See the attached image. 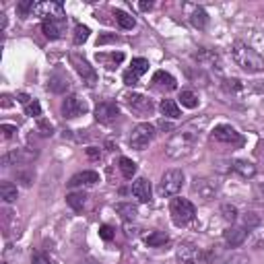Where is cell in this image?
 I'll return each instance as SVG.
<instances>
[{
    "label": "cell",
    "instance_id": "obj_1",
    "mask_svg": "<svg viewBox=\"0 0 264 264\" xmlns=\"http://www.w3.org/2000/svg\"><path fill=\"white\" fill-rule=\"evenodd\" d=\"M198 137H201V132L186 126L184 130L176 132V135L170 139V143L165 145V153H168V157H172V159H182V157H186L194 151Z\"/></svg>",
    "mask_w": 264,
    "mask_h": 264
},
{
    "label": "cell",
    "instance_id": "obj_2",
    "mask_svg": "<svg viewBox=\"0 0 264 264\" xmlns=\"http://www.w3.org/2000/svg\"><path fill=\"white\" fill-rule=\"evenodd\" d=\"M231 56H234L236 64L246 73H262L264 71V58L244 42L234 44V48H231Z\"/></svg>",
    "mask_w": 264,
    "mask_h": 264
},
{
    "label": "cell",
    "instance_id": "obj_3",
    "mask_svg": "<svg viewBox=\"0 0 264 264\" xmlns=\"http://www.w3.org/2000/svg\"><path fill=\"white\" fill-rule=\"evenodd\" d=\"M170 213L176 225H188L194 217H196V209L194 205L188 201V198H172V205H170Z\"/></svg>",
    "mask_w": 264,
    "mask_h": 264
},
{
    "label": "cell",
    "instance_id": "obj_4",
    "mask_svg": "<svg viewBox=\"0 0 264 264\" xmlns=\"http://www.w3.org/2000/svg\"><path fill=\"white\" fill-rule=\"evenodd\" d=\"M153 137H155V126L149 124V122H143V124H139L135 130H132L130 147L137 149V151H143V149L149 147V143L153 141Z\"/></svg>",
    "mask_w": 264,
    "mask_h": 264
},
{
    "label": "cell",
    "instance_id": "obj_5",
    "mask_svg": "<svg viewBox=\"0 0 264 264\" xmlns=\"http://www.w3.org/2000/svg\"><path fill=\"white\" fill-rule=\"evenodd\" d=\"M184 186V172L182 170H168L161 178V194L163 196H176Z\"/></svg>",
    "mask_w": 264,
    "mask_h": 264
},
{
    "label": "cell",
    "instance_id": "obj_6",
    "mask_svg": "<svg viewBox=\"0 0 264 264\" xmlns=\"http://www.w3.org/2000/svg\"><path fill=\"white\" fill-rule=\"evenodd\" d=\"M31 17H40L44 21L50 19H64V7L62 3H54V0H44V3H36L31 11Z\"/></svg>",
    "mask_w": 264,
    "mask_h": 264
},
{
    "label": "cell",
    "instance_id": "obj_7",
    "mask_svg": "<svg viewBox=\"0 0 264 264\" xmlns=\"http://www.w3.org/2000/svg\"><path fill=\"white\" fill-rule=\"evenodd\" d=\"M213 139H215L217 143H223V145H236V147H242V145H244V137L240 135V132H238L234 126H229V124H219V126H215Z\"/></svg>",
    "mask_w": 264,
    "mask_h": 264
},
{
    "label": "cell",
    "instance_id": "obj_8",
    "mask_svg": "<svg viewBox=\"0 0 264 264\" xmlns=\"http://www.w3.org/2000/svg\"><path fill=\"white\" fill-rule=\"evenodd\" d=\"M192 192L198 194V198H201V201L209 203V201H213V198L217 196L219 184H217L215 180H211V178H194V180H192Z\"/></svg>",
    "mask_w": 264,
    "mask_h": 264
},
{
    "label": "cell",
    "instance_id": "obj_9",
    "mask_svg": "<svg viewBox=\"0 0 264 264\" xmlns=\"http://www.w3.org/2000/svg\"><path fill=\"white\" fill-rule=\"evenodd\" d=\"M178 262L180 264H207V258L203 250H198L190 242H184L178 246Z\"/></svg>",
    "mask_w": 264,
    "mask_h": 264
},
{
    "label": "cell",
    "instance_id": "obj_10",
    "mask_svg": "<svg viewBox=\"0 0 264 264\" xmlns=\"http://www.w3.org/2000/svg\"><path fill=\"white\" fill-rule=\"evenodd\" d=\"M87 110H89V108H87V104L83 102L81 97H77V95L66 97L64 102H62V116H64V118H69V120L83 116Z\"/></svg>",
    "mask_w": 264,
    "mask_h": 264
},
{
    "label": "cell",
    "instance_id": "obj_11",
    "mask_svg": "<svg viewBox=\"0 0 264 264\" xmlns=\"http://www.w3.org/2000/svg\"><path fill=\"white\" fill-rule=\"evenodd\" d=\"M120 116V108L116 102H104L95 108V120L99 124H110Z\"/></svg>",
    "mask_w": 264,
    "mask_h": 264
},
{
    "label": "cell",
    "instance_id": "obj_12",
    "mask_svg": "<svg viewBox=\"0 0 264 264\" xmlns=\"http://www.w3.org/2000/svg\"><path fill=\"white\" fill-rule=\"evenodd\" d=\"M132 196H135L139 203H151V196H153L151 182L147 178L135 180V182H132Z\"/></svg>",
    "mask_w": 264,
    "mask_h": 264
},
{
    "label": "cell",
    "instance_id": "obj_13",
    "mask_svg": "<svg viewBox=\"0 0 264 264\" xmlns=\"http://www.w3.org/2000/svg\"><path fill=\"white\" fill-rule=\"evenodd\" d=\"M126 102L130 106L132 112H137V114H149L153 110V104H151V99L141 95V93H132V95H126Z\"/></svg>",
    "mask_w": 264,
    "mask_h": 264
},
{
    "label": "cell",
    "instance_id": "obj_14",
    "mask_svg": "<svg viewBox=\"0 0 264 264\" xmlns=\"http://www.w3.org/2000/svg\"><path fill=\"white\" fill-rule=\"evenodd\" d=\"M73 62L77 64V71H79V75L83 77V83H87L89 87H93V85L97 83V73L93 71V66H89V62H87V60H81L77 54H73Z\"/></svg>",
    "mask_w": 264,
    "mask_h": 264
},
{
    "label": "cell",
    "instance_id": "obj_15",
    "mask_svg": "<svg viewBox=\"0 0 264 264\" xmlns=\"http://www.w3.org/2000/svg\"><path fill=\"white\" fill-rule=\"evenodd\" d=\"M42 31L48 40H60L64 33V19H50L42 23Z\"/></svg>",
    "mask_w": 264,
    "mask_h": 264
},
{
    "label": "cell",
    "instance_id": "obj_16",
    "mask_svg": "<svg viewBox=\"0 0 264 264\" xmlns=\"http://www.w3.org/2000/svg\"><path fill=\"white\" fill-rule=\"evenodd\" d=\"M225 242L231 246V248H238V246H242L244 242H246V238H248V231H246V227H229L227 231H225Z\"/></svg>",
    "mask_w": 264,
    "mask_h": 264
},
{
    "label": "cell",
    "instance_id": "obj_17",
    "mask_svg": "<svg viewBox=\"0 0 264 264\" xmlns=\"http://www.w3.org/2000/svg\"><path fill=\"white\" fill-rule=\"evenodd\" d=\"M153 85L161 91H174L178 87V81L170 75V73H165V71H157L153 75Z\"/></svg>",
    "mask_w": 264,
    "mask_h": 264
},
{
    "label": "cell",
    "instance_id": "obj_18",
    "mask_svg": "<svg viewBox=\"0 0 264 264\" xmlns=\"http://www.w3.org/2000/svg\"><path fill=\"white\" fill-rule=\"evenodd\" d=\"M231 170H234L236 174H240L242 178H246V180L256 176V165L252 161H248V159H236L234 163H231Z\"/></svg>",
    "mask_w": 264,
    "mask_h": 264
},
{
    "label": "cell",
    "instance_id": "obj_19",
    "mask_svg": "<svg viewBox=\"0 0 264 264\" xmlns=\"http://www.w3.org/2000/svg\"><path fill=\"white\" fill-rule=\"evenodd\" d=\"M97 182H99V174H97V172H81V174H77V176L71 178L69 186H71V188H77V186H93V184H97Z\"/></svg>",
    "mask_w": 264,
    "mask_h": 264
},
{
    "label": "cell",
    "instance_id": "obj_20",
    "mask_svg": "<svg viewBox=\"0 0 264 264\" xmlns=\"http://www.w3.org/2000/svg\"><path fill=\"white\" fill-rule=\"evenodd\" d=\"M194 60H196L198 64H203V66H217V69H219V56H217L215 52L207 50V48L198 50V52L194 54Z\"/></svg>",
    "mask_w": 264,
    "mask_h": 264
},
{
    "label": "cell",
    "instance_id": "obj_21",
    "mask_svg": "<svg viewBox=\"0 0 264 264\" xmlns=\"http://www.w3.org/2000/svg\"><path fill=\"white\" fill-rule=\"evenodd\" d=\"M159 110H161V114H163L165 118H172V120H178V118L182 116L180 106L174 102V99H163V102L159 104Z\"/></svg>",
    "mask_w": 264,
    "mask_h": 264
},
{
    "label": "cell",
    "instance_id": "obj_22",
    "mask_svg": "<svg viewBox=\"0 0 264 264\" xmlns=\"http://www.w3.org/2000/svg\"><path fill=\"white\" fill-rule=\"evenodd\" d=\"M170 242V236L165 231H151V234L145 236V244L151 246V248H161Z\"/></svg>",
    "mask_w": 264,
    "mask_h": 264
},
{
    "label": "cell",
    "instance_id": "obj_23",
    "mask_svg": "<svg viewBox=\"0 0 264 264\" xmlns=\"http://www.w3.org/2000/svg\"><path fill=\"white\" fill-rule=\"evenodd\" d=\"M97 60L99 62H104V66L106 69H110V71H114L116 66L124 60V54L122 52H112V54H97Z\"/></svg>",
    "mask_w": 264,
    "mask_h": 264
},
{
    "label": "cell",
    "instance_id": "obj_24",
    "mask_svg": "<svg viewBox=\"0 0 264 264\" xmlns=\"http://www.w3.org/2000/svg\"><path fill=\"white\" fill-rule=\"evenodd\" d=\"M190 23H192L196 29H205L207 23H209V15H207V11H205L203 7H196V9L192 11V15H190Z\"/></svg>",
    "mask_w": 264,
    "mask_h": 264
},
{
    "label": "cell",
    "instance_id": "obj_25",
    "mask_svg": "<svg viewBox=\"0 0 264 264\" xmlns=\"http://www.w3.org/2000/svg\"><path fill=\"white\" fill-rule=\"evenodd\" d=\"M116 211H118V215H120L126 223L135 221V219H137V215H139L137 207H132L130 203H120V205H116Z\"/></svg>",
    "mask_w": 264,
    "mask_h": 264
},
{
    "label": "cell",
    "instance_id": "obj_26",
    "mask_svg": "<svg viewBox=\"0 0 264 264\" xmlns=\"http://www.w3.org/2000/svg\"><path fill=\"white\" fill-rule=\"evenodd\" d=\"M17 196H19V192H17L15 184H11V182H3V184H0V198H3L5 203H15Z\"/></svg>",
    "mask_w": 264,
    "mask_h": 264
},
{
    "label": "cell",
    "instance_id": "obj_27",
    "mask_svg": "<svg viewBox=\"0 0 264 264\" xmlns=\"http://www.w3.org/2000/svg\"><path fill=\"white\" fill-rule=\"evenodd\" d=\"M120 165V172H122V176L126 178V180H132L135 178V174H137V163L132 161V159H128V157H120V161H118Z\"/></svg>",
    "mask_w": 264,
    "mask_h": 264
},
{
    "label": "cell",
    "instance_id": "obj_28",
    "mask_svg": "<svg viewBox=\"0 0 264 264\" xmlns=\"http://www.w3.org/2000/svg\"><path fill=\"white\" fill-rule=\"evenodd\" d=\"M66 203H69V207L73 211H83V207L87 203V194L85 192H71L66 196Z\"/></svg>",
    "mask_w": 264,
    "mask_h": 264
},
{
    "label": "cell",
    "instance_id": "obj_29",
    "mask_svg": "<svg viewBox=\"0 0 264 264\" xmlns=\"http://www.w3.org/2000/svg\"><path fill=\"white\" fill-rule=\"evenodd\" d=\"M223 89H225V93H229V95H242V93L246 91L244 83L238 81V79H225V81H223Z\"/></svg>",
    "mask_w": 264,
    "mask_h": 264
},
{
    "label": "cell",
    "instance_id": "obj_30",
    "mask_svg": "<svg viewBox=\"0 0 264 264\" xmlns=\"http://www.w3.org/2000/svg\"><path fill=\"white\" fill-rule=\"evenodd\" d=\"M132 75H135V77H143L147 71H149V60H145V58H135V60H132V64H130V69H128Z\"/></svg>",
    "mask_w": 264,
    "mask_h": 264
},
{
    "label": "cell",
    "instance_id": "obj_31",
    "mask_svg": "<svg viewBox=\"0 0 264 264\" xmlns=\"http://www.w3.org/2000/svg\"><path fill=\"white\" fill-rule=\"evenodd\" d=\"M114 17H116V21H118V25H120L122 29H132V27L137 25L135 17L128 15V13H124V11H116V13H114Z\"/></svg>",
    "mask_w": 264,
    "mask_h": 264
},
{
    "label": "cell",
    "instance_id": "obj_32",
    "mask_svg": "<svg viewBox=\"0 0 264 264\" xmlns=\"http://www.w3.org/2000/svg\"><path fill=\"white\" fill-rule=\"evenodd\" d=\"M54 93H62L64 89H69V79L66 77H62V75H56V77H52L50 79V85H48Z\"/></svg>",
    "mask_w": 264,
    "mask_h": 264
},
{
    "label": "cell",
    "instance_id": "obj_33",
    "mask_svg": "<svg viewBox=\"0 0 264 264\" xmlns=\"http://www.w3.org/2000/svg\"><path fill=\"white\" fill-rule=\"evenodd\" d=\"M180 102H182L184 108L194 110V108L198 106V97H196V93H192V91H182V93H180Z\"/></svg>",
    "mask_w": 264,
    "mask_h": 264
},
{
    "label": "cell",
    "instance_id": "obj_34",
    "mask_svg": "<svg viewBox=\"0 0 264 264\" xmlns=\"http://www.w3.org/2000/svg\"><path fill=\"white\" fill-rule=\"evenodd\" d=\"M221 215H223V219H225L227 223H234V221L238 219V209H236L234 205H223V207H221Z\"/></svg>",
    "mask_w": 264,
    "mask_h": 264
},
{
    "label": "cell",
    "instance_id": "obj_35",
    "mask_svg": "<svg viewBox=\"0 0 264 264\" xmlns=\"http://www.w3.org/2000/svg\"><path fill=\"white\" fill-rule=\"evenodd\" d=\"M87 40H89V27L77 25V29H75V44L81 46V44H85Z\"/></svg>",
    "mask_w": 264,
    "mask_h": 264
},
{
    "label": "cell",
    "instance_id": "obj_36",
    "mask_svg": "<svg viewBox=\"0 0 264 264\" xmlns=\"http://www.w3.org/2000/svg\"><path fill=\"white\" fill-rule=\"evenodd\" d=\"M260 225V217H258V213H246L244 215V227H258Z\"/></svg>",
    "mask_w": 264,
    "mask_h": 264
},
{
    "label": "cell",
    "instance_id": "obj_37",
    "mask_svg": "<svg viewBox=\"0 0 264 264\" xmlns=\"http://www.w3.org/2000/svg\"><path fill=\"white\" fill-rule=\"evenodd\" d=\"M25 114L27 116H42V106H40V102H36V99H33V102L29 104V106H25Z\"/></svg>",
    "mask_w": 264,
    "mask_h": 264
},
{
    "label": "cell",
    "instance_id": "obj_38",
    "mask_svg": "<svg viewBox=\"0 0 264 264\" xmlns=\"http://www.w3.org/2000/svg\"><path fill=\"white\" fill-rule=\"evenodd\" d=\"M38 130L42 132L44 137H52L54 126H52V122H48V120H38Z\"/></svg>",
    "mask_w": 264,
    "mask_h": 264
},
{
    "label": "cell",
    "instance_id": "obj_39",
    "mask_svg": "<svg viewBox=\"0 0 264 264\" xmlns=\"http://www.w3.org/2000/svg\"><path fill=\"white\" fill-rule=\"evenodd\" d=\"M99 238H102L104 242H112L114 240V229L110 225H102L99 227Z\"/></svg>",
    "mask_w": 264,
    "mask_h": 264
},
{
    "label": "cell",
    "instance_id": "obj_40",
    "mask_svg": "<svg viewBox=\"0 0 264 264\" xmlns=\"http://www.w3.org/2000/svg\"><path fill=\"white\" fill-rule=\"evenodd\" d=\"M0 130H3V139H13L15 137V132H17V126H13V124H3L0 126Z\"/></svg>",
    "mask_w": 264,
    "mask_h": 264
},
{
    "label": "cell",
    "instance_id": "obj_41",
    "mask_svg": "<svg viewBox=\"0 0 264 264\" xmlns=\"http://www.w3.org/2000/svg\"><path fill=\"white\" fill-rule=\"evenodd\" d=\"M137 83H139V77H135L130 71H126V73H124V85H128V87H135Z\"/></svg>",
    "mask_w": 264,
    "mask_h": 264
},
{
    "label": "cell",
    "instance_id": "obj_42",
    "mask_svg": "<svg viewBox=\"0 0 264 264\" xmlns=\"http://www.w3.org/2000/svg\"><path fill=\"white\" fill-rule=\"evenodd\" d=\"M31 264H52V262H50V258L46 254H33Z\"/></svg>",
    "mask_w": 264,
    "mask_h": 264
},
{
    "label": "cell",
    "instance_id": "obj_43",
    "mask_svg": "<svg viewBox=\"0 0 264 264\" xmlns=\"http://www.w3.org/2000/svg\"><path fill=\"white\" fill-rule=\"evenodd\" d=\"M87 157L97 161V159H102V151H99L97 147H89V149H87Z\"/></svg>",
    "mask_w": 264,
    "mask_h": 264
},
{
    "label": "cell",
    "instance_id": "obj_44",
    "mask_svg": "<svg viewBox=\"0 0 264 264\" xmlns=\"http://www.w3.org/2000/svg\"><path fill=\"white\" fill-rule=\"evenodd\" d=\"M110 42H116V36H102L97 40V46H104V44H110Z\"/></svg>",
    "mask_w": 264,
    "mask_h": 264
},
{
    "label": "cell",
    "instance_id": "obj_45",
    "mask_svg": "<svg viewBox=\"0 0 264 264\" xmlns=\"http://www.w3.org/2000/svg\"><path fill=\"white\" fill-rule=\"evenodd\" d=\"M229 264H248V258L246 256H234L229 260Z\"/></svg>",
    "mask_w": 264,
    "mask_h": 264
},
{
    "label": "cell",
    "instance_id": "obj_46",
    "mask_svg": "<svg viewBox=\"0 0 264 264\" xmlns=\"http://www.w3.org/2000/svg\"><path fill=\"white\" fill-rule=\"evenodd\" d=\"M19 102H21L23 106H29V104H31V97H29L27 93H19Z\"/></svg>",
    "mask_w": 264,
    "mask_h": 264
},
{
    "label": "cell",
    "instance_id": "obj_47",
    "mask_svg": "<svg viewBox=\"0 0 264 264\" xmlns=\"http://www.w3.org/2000/svg\"><path fill=\"white\" fill-rule=\"evenodd\" d=\"M159 128H161V130H174V126H172L170 122H165V120L159 122Z\"/></svg>",
    "mask_w": 264,
    "mask_h": 264
},
{
    "label": "cell",
    "instance_id": "obj_48",
    "mask_svg": "<svg viewBox=\"0 0 264 264\" xmlns=\"http://www.w3.org/2000/svg\"><path fill=\"white\" fill-rule=\"evenodd\" d=\"M139 9H141V11H151V9H153V3H141Z\"/></svg>",
    "mask_w": 264,
    "mask_h": 264
},
{
    "label": "cell",
    "instance_id": "obj_49",
    "mask_svg": "<svg viewBox=\"0 0 264 264\" xmlns=\"http://www.w3.org/2000/svg\"><path fill=\"white\" fill-rule=\"evenodd\" d=\"M3 99H5V102H3V108H9V106H11V97H9V95H5Z\"/></svg>",
    "mask_w": 264,
    "mask_h": 264
},
{
    "label": "cell",
    "instance_id": "obj_50",
    "mask_svg": "<svg viewBox=\"0 0 264 264\" xmlns=\"http://www.w3.org/2000/svg\"><path fill=\"white\" fill-rule=\"evenodd\" d=\"M79 264H97V262H93V260H85V262H79Z\"/></svg>",
    "mask_w": 264,
    "mask_h": 264
},
{
    "label": "cell",
    "instance_id": "obj_51",
    "mask_svg": "<svg viewBox=\"0 0 264 264\" xmlns=\"http://www.w3.org/2000/svg\"><path fill=\"white\" fill-rule=\"evenodd\" d=\"M260 157H262V161H264V147H262V151H260Z\"/></svg>",
    "mask_w": 264,
    "mask_h": 264
}]
</instances>
